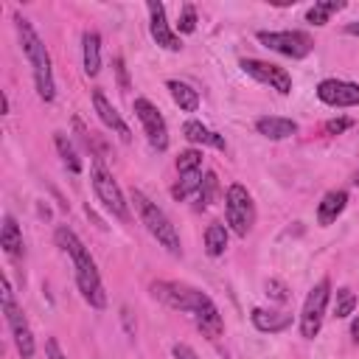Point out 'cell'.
<instances>
[{"label": "cell", "instance_id": "1", "mask_svg": "<svg viewBox=\"0 0 359 359\" xmlns=\"http://www.w3.org/2000/svg\"><path fill=\"white\" fill-rule=\"evenodd\" d=\"M56 244L70 255L73 269H76V286L81 292V297L93 306V309H104L107 306V292L101 283V275L95 269V261L90 255V250L81 244V238L70 230V227H56Z\"/></svg>", "mask_w": 359, "mask_h": 359}, {"label": "cell", "instance_id": "2", "mask_svg": "<svg viewBox=\"0 0 359 359\" xmlns=\"http://www.w3.org/2000/svg\"><path fill=\"white\" fill-rule=\"evenodd\" d=\"M14 25H17V36H20L22 53L28 56V62H31V67H34L36 95H39L42 101H53V98H56V81H53L50 53H48L45 42L39 39V34L34 31V25H31L22 14H14Z\"/></svg>", "mask_w": 359, "mask_h": 359}, {"label": "cell", "instance_id": "3", "mask_svg": "<svg viewBox=\"0 0 359 359\" xmlns=\"http://www.w3.org/2000/svg\"><path fill=\"white\" fill-rule=\"evenodd\" d=\"M129 199H132V205H135V210H137L140 222L146 224V230L157 238V244H160V247H165L171 255H182L180 233H177V227L171 224V219L163 213V208H157V202H151L143 191H132V194H129Z\"/></svg>", "mask_w": 359, "mask_h": 359}, {"label": "cell", "instance_id": "4", "mask_svg": "<svg viewBox=\"0 0 359 359\" xmlns=\"http://www.w3.org/2000/svg\"><path fill=\"white\" fill-rule=\"evenodd\" d=\"M90 180H93V191L98 196V202L121 222H129V205L123 199V191L118 188L115 177L109 174V168L101 163V157H95L93 163V171H90Z\"/></svg>", "mask_w": 359, "mask_h": 359}, {"label": "cell", "instance_id": "5", "mask_svg": "<svg viewBox=\"0 0 359 359\" xmlns=\"http://www.w3.org/2000/svg\"><path fill=\"white\" fill-rule=\"evenodd\" d=\"M224 216H227L230 230L238 238H244L252 230V224H255V205H252L250 191L241 182H233L227 188V194H224Z\"/></svg>", "mask_w": 359, "mask_h": 359}, {"label": "cell", "instance_id": "6", "mask_svg": "<svg viewBox=\"0 0 359 359\" xmlns=\"http://www.w3.org/2000/svg\"><path fill=\"white\" fill-rule=\"evenodd\" d=\"M3 314H6V323L11 328V337H14V345H17L20 356L34 359V334H31V325H28L22 309L14 303V292H11L8 278H3Z\"/></svg>", "mask_w": 359, "mask_h": 359}, {"label": "cell", "instance_id": "7", "mask_svg": "<svg viewBox=\"0 0 359 359\" xmlns=\"http://www.w3.org/2000/svg\"><path fill=\"white\" fill-rule=\"evenodd\" d=\"M331 297V280L323 278L317 286H311V292L303 300V311H300V334L306 339H314L323 328V317H325V306Z\"/></svg>", "mask_w": 359, "mask_h": 359}, {"label": "cell", "instance_id": "8", "mask_svg": "<svg viewBox=\"0 0 359 359\" xmlns=\"http://www.w3.org/2000/svg\"><path fill=\"white\" fill-rule=\"evenodd\" d=\"M258 42L280 56H289V59H303L311 53V36L303 34V31H258L255 34Z\"/></svg>", "mask_w": 359, "mask_h": 359}, {"label": "cell", "instance_id": "9", "mask_svg": "<svg viewBox=\"0 0 359 359\" xmlns=\"http://www.w3.org/2000/svg\"><path fill=\"white\" fill-rule=\"evenodd\" d=\"M135 115L143 123L149 146L157 151H165L168 149V126H165V118L160 115V109L149 98H135Z\"/></svg>", "mask_w": 359, "mask_h": 359}, {"label": "cell", "instance_id": "10", "mask_svg": "<svg viewBox=\"0 0 359 359\" xmlns=\"http://www.w3.org/2000/svg\"><path fill=\"white\" fill-rule=\"evenodd\" d=\"M238 65H241V70L247 76H252L255 81L266 84L269 90H278L280 95L292 93V76L280 65H272V62H264V59H241Z\"/></svg>", "mask_w": 359, "mask_h": 359}, {"label": "cell", "instance_id": "11", "mask_svg": "<svg viewBox=\"0 0 359 359\" xmlns=\"http://www.w3.org/2000/svg\"><path fill=\"white\" fill-rule=\"evenodd\" d=\"M317 98L328 107H359V84L342 79H323L317 84Z\"/></svg>", "mask_w": 359, "mask_h": 359}, {"label": "cell", "instance_id": "12", "mask_svg": "<svg viewBox=\"0 0 359 359\" xmlns=\"http://www.w3.org/2000/svg\"><path fill=\"white\" fill-rule=\"evenodd\" d=\"M146 11H149V31H151V39L165 48V50H182V39L180 34H174L168 28V20H165V6L157 3V0H149L146 3Z\"/></svg>", "mask_w": 359, "mask_h": 359}, {"label": "cell", "instance_id": "13", "mask_svg": "<svg viewBox=\"0 0 359 359\" xmlns=\"http://www.w3.org/2000/svg\"><path fill=\"white\" fill-rule=\"evenodd\" d=\"M93 109H95V115L101 118V123H104L107 129H112L123 143H129V140H132V132H129L126 121L121 118V112L109 104V98H107L101 90H93Z\"/></svg>", "mask_w": 359, "mask_h": 359}, {"label": "cell", "instance_id": "14", "mask_svg": "<svg viewBox=\"0 0 359 359\" xmlns=\"http://www.w3.org/2000/svg\"><path fill=\"white\" fill-rule=\"evenodd\" d=\"M255 132L269 137V140H286L297 132V123L292 118H280V115H264L255 121Z\"/></svg>", "mask_w": 359, "mask_h": 359}, {"label": "cell", "instance_id": "15", "mask_svg": "<svg viewBox=\"0 0 359 359\" xmlns=\"http://www.w3.org/2000/svg\"><path fill=\"white\" fill-rule=\"evenodd\" d=\"M345 205H348V191H342V188L328 191V194L320 199V205H317V222H320L323 227H328L331 222H337V216L345 210Z\"/></svg>", "mask_w": 359, "mask_h": 359}, {"label": "cell", "instance_id": "16", "mask_svg": "<svg viewBox=\"0 0 359 359\" xmlns=\"http://www.w3.org/2000/svg\"><path fill=\"white\" fill-rule=\"evenodd\" d=\"M252 325L264 334H280L292 325V317L289 314H280V311H269V309H252Z\"/></svg>", "mask_w": 359, "mask_h": 359}, {"label": "cell", "instance_id": "17", "mask_svg": "<svg viewBox=\"0 0 359 359\" xmlns=\"http://www.w3.org/2000/svg\"><path fill=\"white\" fill-rule=\"evenodd\" d=\"M182 135H185V140L188 143H202V146H213V149H219V151H224V137L222 135H216L213 129H208L205 123H199V121H188L185 126H182Z\"/></svg>", "mask_w": 359, "mask_h": 359}, {"label": "cell", "instance_id": "18", "mask_svg": "<svg viewBox=\"0 0 359 359\" xmlns=\"http://www.w3.org/2000/svg\"><path fill=\"white\" fill-rule=\"evenodd\" d=\"M0 244H3L6 255H11V258H20V255L25 252V247H22V230H20V224H17L14 216H3Z\"/></svg>", "mask_w": 359, "mask_h": 359}, {"label": "cell", "instance_id": "19", "mask_svg": "<svg viewBox=\"0 0 359 359\" xmlns=\"http://www.w3.org/2000/svg\"><path fill=\"white\" fill-rule=\"evenodd\" d=\"M81 50H84V73L98 76V70H101V36H98V31H84Z\"/></svg>", "mask_w": 359, "mask_h": 359}, {"label": "cell", "instance_id": "20", "mask_svg": "<svg viewBox=\"0 0 359 359\" xmlns=\"http://www.w3.org/2000/svg\"><path fill=\"white\" fill-rule=\"evenodd\" d=\"M165 87H168V93H171L174 104H177L182 112H196V107H199V93H196L191 84L177 81V79H168V81H165Z\"/></svg>", "mask_w": 359, "mask_h": 359}, {"label": "cell", "instance_id": "21", "mask_svg": "<svg viewBox=\"0 0 359 359\" xmlns=\"http://www.w3.org/2000/svg\"><path fill=\"white\" fill-rule=\"evenodd\" d=\"M224 250H227V227L219 224V222L208 224V230H205V252L210 258H219Z\"/></svg>", "mask_w": 359, "mask_h": 359}, {"label": "cell", "instance_id": "22", "mask_svg": "<svg viewBox=\"0 0 359 359\" xmlns=\"http://www.w3.org/2000/svg\"><path fill=\"white\" fill-rule=\"evenodd\" d=\"M342 8H345L342 0H323V3H314V6L306 11V20H309L311 25H325L328 17L337 14V11H342Z\"/></svg>", "mask_w": 359, "mask_h": 359}, {"label": "cell", "instance_id": "23", "mask_svg": "<svg viewBox=\"0 0 359 359\" xmlns=\"http://www.w3.org/2000/svg\"><path fill=\"white\" fill-rule=\"evenodd\" d=\"M53 143H56V149H59V154H62V163L73 171V174H79L81 171V160H79V154H76V149H73V143L62 135V132H56V137H53Z\"/></svg>", "mask_w": 359, "mask_h": 359}, {"label": "cell", "instance_id": "24", "mask_svg": "<svg viewBox=\"0 0 359 359\" xmlns=\"http://www.w3.org/2000/svg\"><path fill=\"white\" fill-rule=\"evenodd\" d=\"M199 185H202V171H191V174H180V182L171 188V196L174 199H185L188 194H194V191H199Z\"/></svg>", "mask_w": 359, "mask_h": 359}, {"label": "cell", "instance_id": "25", "mask_svg": "<svg viewBox=\"0 0 359 359\" xmlns=\"http://www.w3.org/2000/svg\"><path fill=\"white\" fill-rule=\"evenodd\" d=\"M177 171L180 174H191V171H202V151L196 149H185L177 157Z\"/></svg>", "mask_w": 359, "mask_h": 359}, {"label": "cell", "instance_id": "26", "mask_svg": "<svg viewBox=\"0 0 359 359\" xmlns=\"http://www.w3.org/2000/svg\"><path fill=\"white\" fill-rule=\"evenodd\" d=\"M353 309H356V294H353L348 286H342V289L337 292L334 314H337V317H351V314H353Z\"/></svg>", "mask_w": 359, "mask_h": 359}, {"label": "cell", "instance_id": "27", "mask_svg": "<svg viewBox=\"0 0 359 359\" xmlns=\"http://www.w3.org/2000/svg\"><path fill=\"white\" fill-rule=\"evenodd\" d=\"M216 174L213 171H208L205 177H202V185H199V191H196V199H199V208H208L210 205V199H213V191H216Z\"/></svg>", "mask_w": 359, "mask_h": 359}, {"label": "cell", "instance_id": "28", "mask_svg": "<svg viewBox=\"0 0 359 359\" xmlns=\"http://www.w3.org/2000/svg\"><path fill=\"white\" fill-rule=\"evenodd\" d=\"M177 28H180V34H194V31H196V8H194L191 3H185V6H182Z\"/></svg>", "mask_w": 359, "mask_h": 359}, {"label": "cell", "instance_id": "29", "mask_svg": "<svg viewBox=\"0 0 359 359\" xmlns=\"http://www.w3.org/2000/svg\"><path fill=\"white\" fill-rule=\"evenodd\" d=\"M266 294H269L272 300L283 303V300H289V286H286L283 280H278V278H269V280H266Z\"/></svg>", "mask_w": 359, "mask_h": 359}, {"label": "cell", "instance_id": "30", "mask_svg": "<svg viewBox=\"0 0 359 359\" xmlns=\"http://www.w3.org/2000/svg\"><path fill=\"white\" fill-rule=\"evenodd\" d=\"M353 126V121L351 118H331V121H325V126H323V132L325 135H342L345 129H351Z\"/></svg>", "mask_w": 359, "mask_h": 359}, {"label": "cell", "instance_id": "31", "mask_svg": "<svg viewBox=\"0 0 359 359\" xmlns=\"http://www.w3.org/2000/svg\"><path fill=\"white\" fill-rule=\"evenodd\" d=\"M171 353H174V359H199V356L194 353V348L185 345V342H177V345L171 348Z\"/></svg>", "mask_w": 359, "mask_h": 359}, {"label": "cell", "instance_id": "32", "mask_svg": "<svg viewBox=\"0 0 359 359\" xmlns=\"http://www.w3.org/2000/svg\"><path fill=\"white\" fill-rule=\"evenodd\" d=\"M45 353H48V359H67V356L62 353V348H59V342H56L53 337L45 342Z\"/></svg>", "mask_w": 359, "mask_h": 359}, {"label": "cell", "instance_id": "33", "mask_svg": "<svg viewBox=\"0 0 359 359\" xmlns=\"http://www.w3.org/2000/svg\"><path fill=\"white\" fill-rule=\"evenodd\" d=\"M115 70H118V81H121V90H129V76H126L123 59H115Z\"/></svg>", "mask_w": 359, "mask_h": 359}, {"label": "cell", "instance_id": "34", "mask_svg": "<svg viewBox=\"0 0 359 359\" xmlns=\"http://www.w3.org/2000/svg\"><path fill=\"white\" fill-rule=\"evenodd\" d=\"M345 34H351V36H359V20H356V22H348V25H345Z\"/></svg>", "mask_w": 359, "mask_h": 359}, {"label": "cell", "instance_id": "35", "mask_svg": "<svg viewBox=\"0 0 359 359\" xmlns=\"http://www.w3.org/2000/svg\"><path fill=\"white\" fill-rule=\"evenodd\" d=\"M351 337H353V342H359V317H356L353 325H351Z\"/></svg>", "mask_w": 359, "mask_h": 359}, {"label": "cell", "instance_id": "36", "mask_svg": "<svg viewBox=\"0 0 359 359\" xmlns=\"http://www.w3.org/2000/svg\"><path fill=\"white\" fill-rule=\"evenodd\" d=\"M353 182H359V174H356V180H353Z\"/></svg>", "mask_w": 359, "mask_h": 359}]
</instances>
